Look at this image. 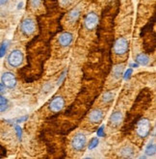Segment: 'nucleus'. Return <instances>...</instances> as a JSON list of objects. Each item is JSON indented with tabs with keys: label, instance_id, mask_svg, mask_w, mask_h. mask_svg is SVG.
Returning a JSON list of instances; mask_svg holds the SVG:
<instances>
[{
	"label": "nucleus",
	"instance_id": "29",
	"mask_svg": "<svg viewBox=\"0 0 156 159\" xmlns=\"http://www.w3.org/2000/svg\"><path fill=\"white\" fill-rule=\"evenodd\" d=\"M129 67H130L131 69H137V68H139V64H137L136 62H135V63H131Z\"/></svg>",
	"mask_w": 156,
	"mask_h": 159
},
{
	"label": "nucleus",
	"instance_id": "3",
	"mask_svg": "<svg viewBox=\"0 0 156 159\" xmlns=\"http://www.w3.org/2000/svg\"><path fill=\"white\" fill-rule=\"evenodd\" d=\"M24 61V55L21 50L20 49H14L10 52L7 58V63L12 68H18L23 64Z\"/></svg>",
	"mask_w": 156,
	"mask_h": 159
},
{
	"label": "nucleus",
	"instance_id": "27",
	"mask_svg": "<svg viewBox=\"0 0 156 159\" xmlns=\"http://www.w3.org/2000/svg\"><path fill=\"white\" fill-rule=\"evenodd\" d=\"M6 103H8V99L2 95H0V104H6Z\"/></svg>",
	"mask_w": 156,
	"mask_h": 159
},
{
	"label": "nucleus",
	"instance_id": "23",
	"mask_svg": "<svg viewBox=\"0 0 156 159\" xmlns=\"http://www.w3.org/2000/svg\"><path fill=\"white\" fill-rule=\"evenodd\" d=\"M67 74H68V70H64L62 73H61V75H60V77L58 78V80H57V85L59 86V85H61L62 84V82L65 80V78H66V76H67Z\"/></svg>",
	"mask_w": 156,
	"mask_h": 159
},
{
	"label": "nucleus",
	"instance_id": "22",
	"mask_svg": "<svg viewBox=\"0 0 156 159\" xmlns=\"http://www.w3.org/2000/svg\"><path fill=\"white\" fill-rule=\"evenodd\" d=\"M105 136V125H102L101 126H99L97 131H96V137L98 138H101V137H104Z\"/></svg>",
	"mask_w": 156,
	"mask_h": 159
},
{
	"label": "nucleus",
	"instance_id": "18",
	"mask_svg": "<svg viewBox=\"0 0 156 159\" xmlns=\"http://www.w3.org/2000/svg\"><path fill=\"white\" fill-rule=\"evenodd\" d=\"M98 144H99V138L94 137L90 140V142L87 146H88V148L90 149V151H91V149H95L96 148H97Z\"/></svg>",
	"mask_w": 156,
	"mask_h": 159
},
{
	"label": "nucleus",
	"instance_id": "13",
	"mask_svg": "<svg viewBox=\"0 0 156 159\" xmlns=\"http://www.w3.org/2000/svg\"><path fill=\"white\" fill-rule=\"evenodd\" d=\"M123 70H124V66L123 64H118L116 66H114V68L112 69V75L115 79H120L121 77H123Z\"/></svg>",
	"mask_w": 156,
	"mask_h": 159
},
{
	"label": "nucleus",
	"instance_id": "26",
	"mask_svg": "<svg viewBox=\"0 0 156 159\" xmlns=\"http://www.w3.org/2000/svg\"><path fill=\"white\" fill-rule=\"evenodd\" d=\"M8 109H9L8 103H6V104H0V112H5Z\"/></svg>",
	"mask_w": 156,
	"mask_h": 159
},
{
	"label": "nucleus",
	"instance_id": "9",
	"mask_svg": "<svg viewBox=\"0 0 156 159\" xmlns=\"http://www.w3.org/2000/svg\"><path fill=\"white\" fill-rule=\"evenodd\" d=\"M104 117L103 111L100 108H95L93 109L89 114V121L91 124H98L99 121H101Z\"/></svg>",
	"mask_w": 156,
	"mask_h": 159
},
{
	"label": "nucleus",
	"instance_id": "28",
	"mask_svg": "<svg viewBox=\"0 0 156 159\" xmlns=\"http://www.w3.org/2000/svg\"><path fill=\"white\" fill-rule=\"evenodd\" d=\"M70 3V0H61V4L63 6H67Z\"/></svg>",
	"mask_w": 156,
	"mask_h": 159
},
{
	"label": "nucleus",
	"instance_id": "5",
	"mask_svg": "<svg viewBox=\"0 0 156 159\" xmlns=\"http://www.w3.org/2000/svg\"><path fill=\"white\" fill-rule=\"evenodd\" d=\"M35 30H36V23L32 18H25V20H23L21 21L20 31L24 36L29 37V36L33 35Z\"/></svg>",
	"mask_w": 156,
	"mask_h": 159
},
{
	"label": "nucleus",
	"instance_id": "14",
	"mask_svg": "<svg viewBox=\"0 0 156 159\" xmlns=\"http://www.w3.org/2000/svg\"><path fill=\"white\" fill-rule=\"evenodd\" d=\"M80 13H81V10H80V8L77 7V8H74V9H72V10L69 13L68 15V20L70 23H74L77 21V20L79 18L80 16Z\"/></svg>",
	"mask_w": 156,
	"mask_h": 159
},
{
	"label": "nucleus",
	"instance_id": "19",
	"mask_svg": "<svg viewBox=\"0 0 156 159\" xmlns=\"http://www.w3.org/2000/svg\"><path fill=\"white\" fill-rule=\"evenodd\" d=\"M7 48H8V43L7 42L2 43V44L0 45V58H2L5 56L7 52Z\"/></svg>",
	"mask_w": 156,
	"mask_h": 159
},
{
	"label": "nucleus",
	"instance_id": "17",
	"mask_svg": "<svg viewBox=\"0 0 156 159\" xmlns=\"http://www.w3.org/2000/svg\"><path fill=\"white\" fill-rule=\"evenodd\" d=\"M114 97H115V93L113 92H105L103 95H102V101L104 103H109V102H111L113 99H114Z\"/></svg>",
	"mask_w": 156,
	"mask_h": 159
},
{
	"label": "nucleus",
	"instance_id": "32",
	"mask_svg": "<svg viewBox=\"0 0 156 159\" xmlns=\"http://www.w3.org/2000/svg\"><path fill=\"white\" fill-rule=\"evenodd\" d=\"M22 6H23V2H20V3H18V5H17V9H18V10H20V9H21Z\"/></svg>",
	"mask_w": 156,
	"mask_h": 159
},
{
	"label": "nucleus",
	"instance_id": "2",
	"mask_svg": "<svg viewBox=\"0 0 156 159\" xmlns=\"http://www.w3.org/2000/svg\"><path fill=\"white\" fill-rule=\"evenodd\" d=\"M151 130V124L150 120L146 118L141 119L136 125V134L138 135V137L145 139L149 136Z\"/></svg>",
	"mask_w": 156,
	"mask_h": 159
},
{
	"label": "nucleus",
	"instance_id": "21",
	"mask_svg": "<svg viewBox=\"0 0 156 159\" xmlns=\"http://www.w3.org/2000/svg\"><path fill=\"white\" fill-rule=\"evenodd\" d=\"M132 72H133V69H131V68L127 69V70L123 72V79L126 80V81H127V80H129L130 77H131V75H132Z\"/></svg>",
	"mask_w": 156,
	"mask_h": 159
},
{
	"label": "nucleus",
	"instance_id": "20",
	"mask_svg": "<svg viewBox=\"0 0 156 159\" xmlns=\"http://www.w3.org/2000/svg\"><path fill=\"white\" fill-rule=\"evenodd\" d=\"M15 130H16V134L18 141H21V140H22V128L18 125H16L15 126Z\"/></svg>",
	"mask_w": 156,
	"mask_h": 159
},
{
	"label": "nucleus",
	"instance_id": "30",
	"mask_svg": "<svg viewBox=\"0 0 156 159\" xmlns=\"http://www.w3.org/2000/svg\"><path fill=\"white\" fill-rule=\"evenodd\" d=\"M9 2V0H0V6H4Z\"/></svg>",
	"mask_w": 156,
	"mask_h": 159
},
{
	"label": "nucleus",
	"instance_id": "6",
	"mask_svg": "<svg viewBox=\"0 0 156 159\" xmlns=\"http://www.w3.org/2000/svg\"><path fill=\"white\" fill-rule=\"evenodd\" d=\"M1 83L5 86V88L14 89L16 86L17 80H16V77L13 72L5 71L1 76Z\"/></svg>",
	"mask_w": 156,
	"mask_h": 159
},
{
	"label": "nucleus",
	"instance_id": "7",
	"mask_svg": "<svg viewBox=\"0 0 156 159\" xmlns=\"http://www.w3.org/2000/svg\"><path fill=\"white\" fill-rule=\"evenodd\" d=\"M49 110L53 113H58L65 107V98L61 96L54 97L49 102Z\"/></svg>",
	"mask_w": 156,
	"mask_h": 159
},
{
	"label": "nucleus",
	"instance_id": "16",
	"mask_svg": "<svg viewBox=\"0 0 156 159\" xmlns=\"http://www.w3.org/2000/svg\"><path fill=\"white\" fill-rule=\"evenodd\" d=\"M156 152V146L153 142H149L148 145L145 146V154L146 156H152Z\"/></svg>",
	"mask_w": 156,
	"mask_h": 159
},
{
	"label": "nucleus",
	"instance_id": "4",
	"mask_svg": "<svg viewBox=\"0 0 156 159\" xmlns=\"http://www.w3.org/2000/svg\"><path fill=\"white\" fill-rule=\"evenodd\" d=\"M128 49H129V42H128V40L124 38V37L118 38L115 42L114 46H113V51L118 56L124 55L128 51Z\"/></svg>",
	"mask_w": 156,
	"mask_h": 159
},
{
	"label": "nucleus",
	"instance_id": "25",
	"mask_svg": "<svg viewBox=\"0 0 156 159\" xmlns=\"http://www.w3.org/2000/svg\"><path fill=\"white\" fill-rule=\"evenodd\" d=\"M28 118H29V116H28V115L22 116V117H20V118L16 119V124H21V123H24V121H26L27 120H28Z\"/></svg>",
	"mask_w": 156,
	"mask_h": 159
},
{
	"label": "nucleus",
	"instance_id": "24",
	"mask_svg": "<svg viewBox=\"0 0 156 159\" xmlns=\"http://www.w3.org/2000/svg\"><path fill=\"white\" fill-rule=\"evenodd\" d=\"M42 0H30V5L33 9H38L41 6Z\"/></svg>",
	"mask_w": 156,
	"mask_h": 159
},
{
	"label": "nucleus",
	"instance_id": "12",
	"mask_svg": "<svg viewBox=\"0 0 156 159\" xmlns=\"http://www.w3.org/2000/svg\"><path fill=\"white\" fill-rule=\"evenodd\" d=\"M135 62L137 64H139V66H140V65H141V66H148V65L149 64V62H150V58H149V56L148 54L142 52V53L137 54Z\"/></svg>",
	"mask_w": 156,
	"mask_h": 159
},
{
	"label": "nucleus",
	"instance_id": "31",
	"mask_svg": "<svg viewBox=\"0 0 156 159\" xmlns=\"http://www.w3.org/2000/svg\"><path fill=\"white\" fill-rule=\"evenodd\" d=\"M4 91H5V86L3 85L2 83H0V93H3Z\"/></svg>",
	"mask_w": 156,
	"mask_h": 159
},
{
	"label": "nucleus",
	"instance_id": "15",
	"mask_svg": "<svg viewBox=\"0 0 156 159\" xmlns=\"http://www.w3.org/2000/svg\"><path fill=\"white\" fill-rule=\"evenodd\" d=\"M134 153H135V151L131 146H125V147L122 148L120 151L121 156L124 157V158H130L134 155Z\"/></svg>",
	"mask_w": 156,
	"mask_h": 159
},
{
	"label": "nucleus",
	"instance_id": "10",
	"mask_svg": "<svg viewBox=\"0 0 156 159\" xmlns=\"http://www.w3.org/2000/svg\"><path fill=\"white\" fill-rule=\"evenodd\" d=\"M73 42V35L70 32H63L58 38V43L62 48H69Z\"/></svg>",
	"mask_w": 156,
	"mask_h": 159
},
{
	"label": "nucleus",
	"instance_id": "8",
	"mask_svg": "<svg viewBox=\"0 0 156 159\" xmlns=\"http://www.w3.org/2000/svg\"><path fill=\"white\" fill-rule=\"evenodd\" d=\"M98 24V16L95 12H90L84 18V27L87 30H94Z\"/></svg>",
	"mask_w": 156,
	"mask_h": 159
},
{
	"label": "nucleus",
	"instance_id": "11",
	"mask_svg": "<svg viewBox=\"0 0 156 159\" xmlns=\"http://www.w3.org/2000/svg\"><path fill=\"white\" fill-rule=\"evenodd\" d=\"M123 120V113H122L121 111L117 110V111H114L113 113H112V115L110 116V118H109V123H110V125H111L112 126L118 127V125H121Z\"/></svg>",
	"mask_w": 156,
	"mask_h": 159
},
{
	"label": "nucleus",
	"instance_id": "1",
	"mask_svg": "<svg viewBox=\"0 0 156 159\" xmlns=\"http://www.w3.org/2000/svg\"><path fill=\"white\" fill-rule=\"evenodd\" d=\"M70 146L73 151L77 152H83L85 148L87 147V137L84 133L77 132L73 135L70 141Z\"/></svg>",
	"mask_w": 156,
	"mask_h": 159
}]
</instances>
